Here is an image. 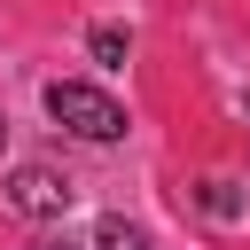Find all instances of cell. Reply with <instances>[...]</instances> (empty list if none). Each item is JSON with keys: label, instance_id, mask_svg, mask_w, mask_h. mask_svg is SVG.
Returning <instances> with one entry per match:
<instances>
[{"label": "cell", "instance_id": "1", "mask_svg": "<svg viewBox=\"0 0 250 250\" xmlns=\"http://www.w3.org/2000/svg\"><path fill=\"white\" fill-rule=\"evenodd\" d=\"M47 117L70 125L78 141H117V133H125V109H117L102 86H78V78H55V86H47Z\"/></svg>", "mask_w": 250, "mask_h": 250}, {"label": "cell", "instance_id": "2", "mask_svg": "<svg viewBox=\"0 0 250 250\" xmlns=\"http://www.w3.org/2000/svg\"><path fill=\"white\" fill-rule=\"evenodd\" d=\"M8 203H16L23 219H62V211H70V180L47 172V164H23V172L8 180Z\"/></svg>", "mask_w": 250, "mask_h": 250}, {"label": "cell", "instance_id": "3", "mask_svg": "<svg viewBox=\"0 0 250 250\" xmlns=\"http://www.w3.org/2000/svg\"><path fill=\"white\" fill-rule=\"evenodd\" d=\"M94 250H148V242H141V234H133L125 219H102V234H94Z\"/></svg>", "mask_w": 250, "mask_h": 250}, {"label": "cell", "instance_id": "4", "mask_svg": "<svg viewBox=\"0 0 250 250\" xmlns=\"http://www.w3.org/2000/svg\"><path fill=\"white\" fill-rule=\"evenodd\" d=\"M94 55L117 70V62H125V31H117V23H102V31H94Z\"/></svg>", "mask_w": 250, "mask_h": 250}, {"label": "cell", "instance_id": "5", "mask_svg": "<svg viewBox=\"0 0 250 250\" xmlns=\"http://www.w3.org/2000/svg\"><path fill=\"white\" fill-rule=\"evenodd\" d=\"M39 250H70V242H39Z\"/></svg>", "mask_w": 250, "mask_h": 250}, {"label": "cell", "instance_id": "6", "mask_svg": "<svg viewBox=\"0 0 250 250\" xmlns=\"http://www.w3.org/2000/svg\"><path fill=\"white\" fill-rule=\"evenodd\" d=\"M0 141H8V125H0Z\"/></svg>", "mask_w": 250, "mask_h": 250}]
</instances>
